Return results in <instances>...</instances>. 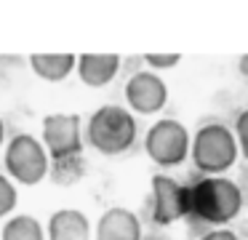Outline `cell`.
<instances>
[{
	"label": "cell",
	"instance_id": "1",
	"mask_svg": "<svg viewBox=\"0 0 248 240\" xmlns=\"http://www.w3.org/2000/svg\"><path fill=\"white\" fill-rule=\"evenodd\" d=\"M83 120L80 115H46L43 117V147L54 163V179L62 184L83 176Z\"/></svg>",
	"mask_w": 248,
	"mask_h": 240
},
{
	"label": "cell",
	"instance_id": "2",
	"mask_svg": "<svg viewBox=\"0 0 248 240\" xmlns=\"http://www.w3.org/2000/svg\"><path fill=\"white\" fill-rule=\"evenodd\" d=\"M189 192V216L200 219L205 224H230L237 219L243 208V192L227 176H205V179L195 181L187 187Z\"/></svg>",
	"mask_w": 248,
	"mask_h": 240
},
{
	"label": "cell",
	"instance_id": "3",
	"mask_svg": "<svg viewBox=\"0 0 248 240\" xmlns=\"http://www.w3.org/2000/svg\"><path fill=\"white\" fill-rule=\"evenodd\" d=\"M86 139L99 155H107V158L123 155L136 142V120L125 107L104 104L88 120Z\"/></svg>",
	"mask_w": 248,
	"mask_h": 240
},
{
	"label": "cell",
	"instance_id": "4",
	"mask_svg": "<svg viewBox=\"0 0 248 240\" xmlns=\"http://www.w3.org/2000/svg\"><path fill=\"white\" fill-rule=\"evenodd\" d=\"M192 163L198 171L208 176H219L235 165L240 147L237 136L221 123H205L192 136Z\"/></svg>",
	"mask_w": 248,
	"mask_h": 240
},
{
	"label": "cell",
	"instance_id": "5",
	"mask_svg": "<svg viewBox=\"0 0 248 240\" xmlns=\"http://www.w3.org/2000/svg\"><path fill=\"white\" fill-rule=\"evenodd\" d=\"M6 171L19 184L35 187L48 176V152L46 147L30 133H16L6 147Z\"/></svg>",
	"mask_w": 248,
	"mask_h": 240
},
{
	"label": "cell",
	"instance_id": "6",
	"mask_svg": "<svg viewBox=\"0 0 248 240\" xmlns=\"http://www.w3.org/2000/svg\"><path fill=\"white\" fill-rule=\"evenodd\" d=\"M144 149L152 163H157L160 168H173V165H182L192 152V139L179 120L166 117L150 126L144 136Z\"/></svg>",
	"mask_w": 248,
	"mask_h": 240
},
{
	"label": "cell",
	"instance_id": "7",
	"mask_svg": "<svg viewBox=\"0 0 248 240\" xmlns=\"http://www.w3.org/2000/svg\"><path fill=\"white\" fill-rule=\"evenodd\" d=\"M152 222L168 227L179 219L189 216V192L171 176H152Z\"/></svg>",
	"mask_w": 248,
	"mask_h": 240
},
{
	"label": "cell",
	"instance_id": "8",
	"mask_svg": "<svg viewBox=\"0 0 248 240\" xmlns=\"http://www.w3.org/2000/svg\"><path fill=\"white\" fill-rule=\"evenodd\" d=\"M125 101L136 115H155L168 101V85L160 75L150 72V69L136 72L125 83Z\"/></svg>",
	"mask_w": 248,
	"mask_h": 240
},
{
	"label": "cell",
	"instance_id": "9",
	"mask_svg": "<svg viewBox=\"0 0 248 240\" xmlns=\"http://www.w3.org/2000/svg\"><path fill=\"white\" fill-rule=\"evenodd\" d=\"M96 240H141V222L128 208H107L96 222Z\"/></svg>",
	"mask_w": 248,
	"mask_h": 240
},
{
	"label": "cell",
	"instance_id": "10",
	"mask_svg": "<svg viewBox=\"0 0 248 240\" xmlns=\"http://www.w3.org/2000/svg\"><path fill=\"white\" fill-rule=\"evenodd\" d=\"M120 69V56L118 53H83L78 56V78L88 88H104L115 80Z\"/></svg>",
	"mask_w": 248,
	"mask_h": 240
},
{
	"label": "cell",
	"instance_id": "11",
	"mask_svg": "<svg viewBox=\"0 0 248 240\" xmlns=\"http://www.w3.org/2000/svg\"><path fill=\"white\" fill-rule=\"evenodd\" d=\"M46 235L48 240H91V222L78 208H59L51 213Z\"/></svg>",
	"mask_w": 248,
	"mask_h": 240
},
{
	"label": "cell",
	"instance_id": "12",
	"mask_svg": "<svg viewBox=\"0 0 248 240\" xmlns=\"http://www.w3.org/2000/svg\"><path fill=\"white\" fill-rule=\"evenodd\" d=\"M30 67L40 80L62 83L72 75V69H78V56H72V53H32Z\"/></svg>",
	"mask_w": 248,
	"mask_h": 240
},
{
	"label": "cell",
	"instance_id": "13",
	"mask_svg": "<svg viewBox=\"0 0 248 240\" xmlns=\"http://www.w3.org/2000/svg\"><path fill=\"white\" fill-rule=\"evenodd\" d=\"M3 240H46V232L35 216L19 213V216L8 219L3 227Z\"/></svg>",
	"mask_w": 248,
	"mask_h": 240
},
{
	"label": "cell",
	"instance_id": "14",
	"mask_svg": "<svg viewBox=\"0 0 248 240\" xmlns=\"http://www.w3.org/2000/svg\"><path fill=\"white\" fill-rule=\"evenodd\" d=\"M16 187L11 184L8 176L0 174V216H8V213L16 208Z\"/></svg>",
	"mask_w": 248,
	"mask_h": 240
},
{
	"label": "cell",
	"instance_id": "15",
	"mask_svg": "<svg viewBox=\"0 0 248 240\" xmlns=\"http://www.w3.org/2000/svg\"><path fill=\"white\" fill-rule=\"evenodd\" d=\"M144 62L150 64L152 69H171L182 62V56H179V53H147Z\"/></svg>",
	"mask_w": 248,
	"mask_h": 240
},
{
	"label": "cell",
	"instance_id": "16",
	"mask_svg": "<svg viewBox=\"0 0 248 240\" xmlns=\"http://www.w3.org/2000/svg\"><path fill=\"white\" fill-rule=\"evenodd\" d=\"M235 136H237V147H240L243 158L248 160V110H243L235 120Z\"/></svg>",
	"mask_w": 248,
	"mask_h": 240
},
{
	"label": "cell",
	"instance_id": "17",
	"mask_svg": "<svg viewBox=\"0 0 248 240\" xmlns=\"http://www.w3.org/2000/svg\"><path fill=\"white\" fill-rule=\"evenodd\" d=\"M200 240H237V235L232 232V229H214V232H208V235H203Z\"/></svg>",
	"mask_w": 248,
	"mask_h": 240
},
{
	"label": "cell",
	"instance_id": "18",
	"mask_svg": "<svg viewBox=\"0 0 248 240\" xmlns=\"http://www.w3.org/2000/svg\"><path fill=\"white\" fill-rule=\"evenodd\" d=\"M3 142H6V126H3V120H0V147H3Z\"/></svg>",
	"mask_w": 248,
	"mask_h": 240
},
{
	"label": "cell",
	"instance_id": "19",
	"mask_svg": "<svg viewBox=\"0 0 248 240\" xmlns=\"http://www.w3.org/2000/svg\"><path fill=\"white\" fill-rule=\"evenodd\" d=\"M240 72L248 75V59H243V62H240Z\"/></svg>",
	"mask_w": 248,
	"mask_h": 240
}]
</instances>
